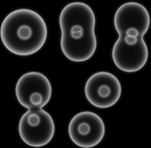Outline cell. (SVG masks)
I'll list each match as a JSON object with an SVG mask.
<instances>
[{"instance_id": "obj_1", "label": "cell", "mask_w": 151, "mask_h": 148, "mask_svg": "<svg viewBox=\"0 0 151 148\" xmlns=\"http://www.w3.org/2000/svg\"><path fill=\"white\" fill-rule=\"evenodd\" d=\"M113 22L119 34L112 49L115 66L126 73L139 71L148 59V47L143 41L150 24L148 11L139 3H125L117 9Z\"/></svg>"}, {"instance_id": "obj_2", "label": "cell", "mask_w": 151, "mask_h": 148, "mask_svg": "<svg viewBox=\"0 0 151 148\" xmlns=\"http://www.w3.org/2000/svg\"><path fill=\"white\" fill-rule=\"evenodd\" d=\"M59 24L64 55L74 62L90 59L97 47L93 10L82 2L70 3L60 13Z\"/></svg>"}, {"instance_id": "obj_3", "label": "cell", "mask_w": 151, "mask_h": 148, "mask_svg": "<svg viewBox=\"0 0 151 148\" xmlns=\"http://www.w3.org/2000/svg\"><path fill=\"white\" fill-rule=\"evenodd\" d=\"M2 43L10 52L27 56L39 51L46 43L47 28L44 19L29 9L10 13L0 29Z\"/></svg>"}, {"instance_id": "obj_4", "label": "cell", "mask_w": 151, "mask_h": 148, "mask_svg": "<svg viewBox=\"0 0 151 148\" xmlns=\"http://www.w3.org/2000/svg\"><path fill=\"white\" fill-rule=\"evenodd\" d=\"M54 132L53 119L43 108L28 109L20 118L19 125L20 139L29 146L41 147L49 144Z\"/></svg>"}, {"instance_id": "obj_5", "label": "cell", "mask_w": 151, "mask_h": 148, "mask_svg": "<svg viewBox=\"0 0 151 148\" xmlns=\"http://www.w3.org/2000/svg\"><path fill=\"white\" fill-rule=\"evenodd\" d=\"M52 87L45 75L29 72L19 78L16 95L19 103L27 109L43 108L50 102Z\"/></svg>"}, {"instance_id": "obj_6", "label": "cell", "mask_w": 151, "mask_h": 148, "mask_svg": "<svg viewBox=\"0 0 151 148\" xmlns=\"http://www.w3.org/2000/svg\"><path fill=\"white\" fill-rule=\"evenodd\" d=\"M118 78L108 72H99L88 78L84 87L85 97L92 106L107 108L114 106L121 96Z\"/></svg>"}, {"instance_id": "obj_7", "label": "cell", "mask_w": 151, "mask_h": 148, "mask_svg": "<svg viewBox=\"0 0 151 148\" xmlns=\"http://www.w3.org/2000/svg\"><path fill=\"white\" fill-rule=\"evenodd\" d=\"M106 128L102 118L91 111H82L71 119L68 134L76 145L91 148L102 142Z\"/></svg>"}]
</instances>
